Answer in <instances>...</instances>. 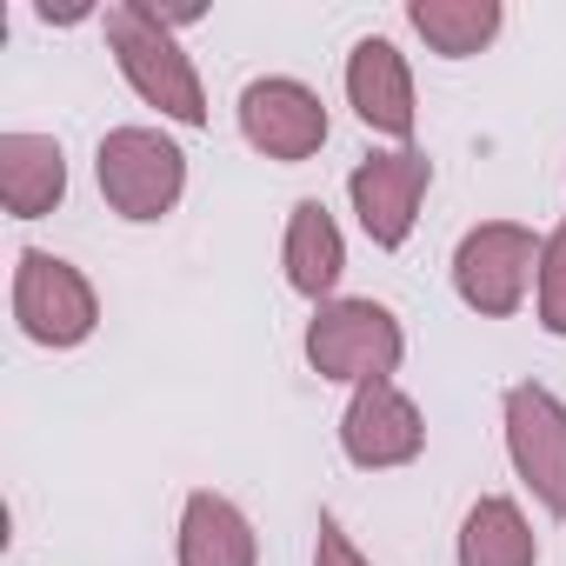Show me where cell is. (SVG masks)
I'll use <instances>...</instances> for the list:
<instances>
[{"instance_id":"obj_14","label":"cell","mask_w":566,"mask_h":566,"mask_svg":"<svg viewBox=\"0 0 566 566\" xmlns=\"http://www.w3.org/2000/svg\"><path fill=\"white\" fill-rule=\"evenodd\" d=\"M407 21H413V34H420L433 54L467 61V54H480V48L500 34L506 14H500V0H413Z\"/></svg>"},{"instance_id":"obj_2","label":"cell","mask_w":566,"mask_h":566,"mask_svg":"<svg viewBox=\"0 0 566 566\" xmlns=\"http://www.w3.org/2000/svg\"><path fill=\"white\" fill-rule=\"evenodd\" d=\"M407 354V334L400 321L380 307V301H327L307 327V360L321 380H387Z\"/></svg>"},{"instance_id":"obj_16","label":"cell","mask_w":566,"mask_h":566,"mask_svg":"<svg viewBox=\"0 0 566 566\" xmlns=\"http://www.w3.org/2000/svg\"><path fill=\"white\" fill-rule=\"evenodd\" d=\"M539 327L566 340V220L539 247Z\"/></svg>"},{"instance_id":"obj_8","label":"cell","mask_w":566,"mask_h":566,"mask_svg":"<svg viewBox=\"0 0 566 566\" xmlns=\"http://www.w3.org/2000/svg\"><path fill=\"white\" fill-rule=\"evenodd\" d=\"M427 180H433V160L400 147V154H367L354 174H347V193H354V213L367 227L374 247H407L413 220H420V200H427Z\"/></svg>"},{"instance_id":"obj_1","label":"cell","mask_w":566,"mask_h":566,"mask_svg":"<svg viewBox=\"0 0 566 566\" xmlns=\"http://www.w3.org/2000/svg\"><path fill=\"white\" fill-rule=\"evenodd\" d=\"M101 28H107V48H114L120 74H127V87H134L147 107H160V114L180 120V127H207L200 74H193V61L180 54L174 28L154 21L147 0H120V8H107Z\"/></svg>"},{"instance_id":"obj_10","label":"cell","mask_w":566,"mask_h":566,"mask_svg":"<svg viewBox=\"0 0 566 566\" xmlns=\"http://www.w3.org/2000/svg\"><path fill=\"white\" fill-rule=\"evenodd\" d=\"M347 101H354V114L374 134H387V140L413 134V74H407V61H400L394 41L374 34V41H360L347 54Z\"/></svg>"},{"instance_id":"obj_17","label":"cell","mask_w":566,"mask_h":566,"mask_svg":"<svg viewBox=\"0 0 566 566\" xmlns=\"http://www.w3.org/2000/svg\"><path fill=\"white\" fill-rule=\"evenodd\" d=\"M314 566H367V559L354 553V539L340 533V520H334V513H321V546H314Z\"/></svg>"},{"instance_id":"obj_11","label":"cell","mask_w":566,"mask_h":566,"mask_svg":"<svg viewBox=\"0 0 566 566\" xmlns=\"http://www.w3.org/2000/svg\"><path fill=\"white\" fill-rule=\"evenodd\" d=\"M61 193H67L61 140H48V134H0V200H8L14 220L54 213Z\"/></svg>"},{"instance_id":"obj_9","label":"cell","mask_w":566,"mask_h":566,"mask_svg":"<svg viewBox=\"0 0 566 566\" xmlns=\"http://www.w3.org/2000/svg\"><path fill=\"white\" fill-rule=\"evenodd\" d=\"M340 447H347V460L367 467V473L407 467V460H420V447H427V420H420V407H413L394 380H367V387H354V400H347Z\"/></svg>"},{"instance_id":"obj_7","label":"cell","mask_w":566,"mask_h":566,"mask_svg":"<svg viewBox=\"0 0 566 566\" xmlns=\"http://www.w3.org/2000/svg\"><path fill=\"white\" fill-rule=\"evenodd\" d=\"M506 453L520 480L539 493V506L566 520V407L533 380L506 394Z\"/></svg>"},{"instance_id":"obj_4","label":"cell","mask_w":566,"mask_h":566,"mask_svg":"<svg viewBox=\"0 0 566 566\" xmlns=\"http://www.w3.org/2000/svg\"><path fill=\"white\" fill-rule=\"evenodd\" d=\"M14 321L41 347H81L101 321V301H94V287L81 280L74 260L28 247L14 260Z\"/></svg>"},{"instance_id":"obj_5","label":"cell","mask_w":566,"mask_h":566,"mask_svg":"<svg viewBox=\"0 0 566 566\" xmlns=\"http://www.w3.org/2000/svg\"><path fill=\"white\" fill-rule=\"evenodd\" d=\"M539 247H546V240H533V233L513 227V220L473 227V233L460 240V253H453V287H460V301H467L473 314H486V321H506V314L526 301V280H533V266H539Z\"/></svg>"},{"instance_id":"obj_6","label":"cell","mask_w":566,"mask_h":566,"mask_svg":"<svg viewBox=\"0 0 566 566\" xmlns=\"http://www.w3.org/2000/svg\"><path fill=\"white\" fill-rule=\"evenodd\" d=\"M240 134L266 160H314L327 147V107L307 81L273 74V81H253L240 94Z\"/></svg>"},{"instance_id":"obj_13","label":"cell","mask_w":566,"mask_h":566,"mask_svg":"<svg viewBox=\"0 0 566 566\" xmlns=\"http://www.w3.org/2000/svg\"><path fill=\"white\" fill-rule=\"evenodd\" d=\"M253 526L227 493H193L180 513V566H253Z\"/></svg>"},{"instance_id":"obj_15","label":"cell","mask_w":566,"mask_h":566,"mask_svg":"<svg viewBox=\"0 0 566 566\" xmlns=\"http://www.w3.org/2000/svg\"><path fill=\"white\" fill-rule=\"evenodd\" d=\"M533 559H539V539L520 520V506L486 493L460 526V566H533Z\"/></svg>"},{"instance_id":"obj_12","label":"cell","mask_w":566,"mask_h":566,"mask_svg":"<svg viewBox=\"0 0 566 566\" xmlns=\"http://www.w3.org/2000/svg\"><path fill=\"white\" fill-rule=\"evenodd\" d=\"M287 287L294 294H307V301H334V287H340V273H347V240H340V227H334V213L321 207V200H301L294 207V220H287Z\"/></svg>"},{"instance_id":"obj_3","label":"cell","mask_w":566,"mask_h":566,"mask_svg":"<svg viewBox=\"0 0 566 566\" xmlns=\"http://www.w3.org/2000/svg\"><path fill=\"white\" fill-rule=\"evenodd\" d=\"M101 193L120 220H160L174 213L180 187H187V154L154 134V127H114L101 140Z\"/></svg>"}]
</instances>
